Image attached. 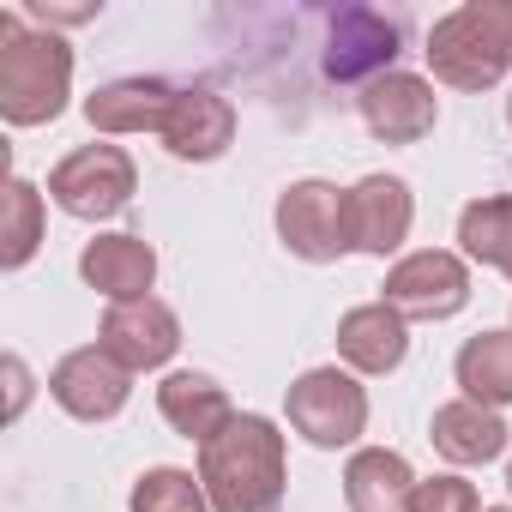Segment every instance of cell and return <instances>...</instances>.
Segmentation results:
<instances>
[{
  "mask_svg": "<svg viewBox=\"0 0 512 512\" xmlns=\"http://www.w3.org/2000/svg\"><path fill=\"white\" fill-rule=\"evenodd\" d=\"M199 482L211 512H284V434L266 416H229L223 434L199 446Z\"/></svg>",
  "mask_w": 512,
  "mask_h": 512,
  "instance_id": "obj_1",
  "label": "cell"
},
{
  "mask_svg": "<svg viewBox=\"0 0 512 512\" xmlns=\"http://www.w3.org/2000/svg\"><path fill=\"white\" fill-rule=\"evenodd\" d=\"M73 49L55 31H25L19 13H0V115L13 127H43L67 109Z\"/></svg>",
  "mask_w": 512,
  "mask_h": 512,
  "instance_id": "obj_2",
  "label": "cell"
},
{
  "mask_svg": "<svg viewBox=\"0 0 512 512\" xmlns=\"http://www.w3.org/2000/svg\"><path fill=\"white\" fill-rule=\"evenodd\" d=\"M428 67L452 91H488L512 73V0H470L428 31Z\"/></svg>",
  "mask_w": 512,
  "mask_h": 512,
  "instance_id": "obj_3",
  "label": "cell"
},
{
  "mask_svg": "<svg viewBox=\"0 0 512 512\" xmlns=\"http://www.w3.org/2000/svg\"><path fill=\"white\" fill-rule=\"evenodd\" d=\"M398 49H404V19L398 13H380V7H332L326 13V49H320L326 79L368 91L374 79L398 73L392 67Z\"/></svg>",
  "mask_w": 512,
  "mask_h": 512,
  "instance_id": "obj_4",
  "label": "cell"
},
{
  "mask_svg": "<svg viewBox=\"0 0 512 512\" xmlns=\"http://www.w3.org/2000/svg\"><path fill=\"white\" fill-rule=\"evenodd\" d=\"M133 187H139V169H133V157H127L121 145H79V151L61 157L55 175H49V199H55L67 217H85V223L115 217V211L133 199Z\"/></svg>",
  "mask_w": 512,
  "mask_h": 512,
  "instance_id": "obj_5",
  "label": "cell"
},
{
  "mask_svg": "<svg viewBox=\"0 0 512 512\" xmlns=\"http://www.w3.org/2000/svg\"><path fill=\"white\" fill-rule=\"evenodd\" d=\"M290 428L308 440V446H350L362 428H368V392L338 374V368H308L296 386H290Z\"/></svg>",
  "mask_w": 512,
  "mask_h": 512,
  "instance_id": "obj_6",
  "label": "cell"
},
{
  "mask_svg": "<svg viewBox=\"0 0 512 512\" xmlns=\"http://www.w3.org/2000/svg\"><path fill=\"white\" fill-rule=\"evenodd\" d=\"M464 302H470V272L446 247H422L386 272V308H398L404 320H452Z\"/></svg>",
  "mask_w": 512,
  "mask_h": 512,
  "instance_id": "obj_7",
  "label": "cell"
},
{
  "mask_svg": "<svg viewBox=\"0 0 512 512\" xmlns=\"http://www.w3.org/2000/svg\"><path fill=\"white\" fill-rule=\"evenodd\" d=\"M278 241L308 266H332L338 253H350L344 235V193L332 181H296L278 199Z\"/></svg>",
  "mask_w": 512,
  "mask_h": 512,
  "instance_id": "obj_8",
  "label": "cell"
},
{
  "mask_svg": "<svg viewBox=\"0 0 512 512\" xmlns=\"http://www.w3.org/2000/svg\"><path fill=\"white\" fill-rule=\"evenodd\" d=\"M97 344H103L127 374H139V368H163V362L181 350V320H175V308H169V302H157V296L109 302Z\"/></svg>",
  "mask_w": 512,
  "mask_h": 512,
  "instance_id": "obj_9",
  "label": "cell"
},
{
  "mask_svg": "<svg viewBox=\"0 0 512 512\" xmlns=\"http://www.w3.org/2000/svg\"><path fill=\"white\" fill-rule=\"evenodd\" d=\"M127 392H133V374H127L103 344L61 356L55 374H49V398H55L67 416H79V422H109V416L127 404Z\"/></svg>",
  "mask_w": 512,
  "mask_h": 512,
  "instance_id": "obj_10",
  "label": "cell"
},
{
  "mask_svg": "<svg viewBox=\"0 0 512 512\" xmlns=\"http://www.w3.org/2000/svg\"><path fill=\"white\" fill-rule=\"evenodd\" d=\"M410 217H416V199H410V187L398 175H362L344 193V235H350L356 253H392V247H404Z\"/></svg>",
  "mask_w": 512,
  "mask_h": 512,
  "instance_id": "obj_11",
  "label": "cell"
},
{
  "mask_svg": "<svg viewBox=\"0 0 512 512\" xmlns=\"http://www.w3.org/2000/svg\"><path fill=\"white\" fill-rule=\"evenodd\" d=\"M356 109H362V127H368L374 139H386V145H416V139H428V133H434V115H440L434 85L416 79V73H386V79H374V85L356 97Z\"/></svg>",
  "mask_w": 512,
  "mask_h": 512,
  "instance_id": "obj_12",
  "label": "cell"
},
{
  "mask_svg": "<svg viewBox=\"0 0 512 512\" xmlns=\"http://www.w3.org/2000/svg\"><path fill=\"white\" fill-rule=\"evenodd\" d=\"M229 139H235V103L211 85H181L175 109L163 121V145L181 163H211V157L229 151Z\"/></svg>",
  "mask_w": 512,
  "mask_h": 512,
  "instance_id": "obj_13",
  "label": "cell"
},
{
  "mask_svg": "<svg viewBox=\"0 0 512 512\" xmlns=\"http://www.w3.org/2000/svg\"><path fill=\"white\" fill-rule=\"evenodd\" d=\"M79 272H85V284L91 290H103L109 302H139V296H151V284H157V253H151V241L145 235H97L85 253H79Z\"/></svg>",
  "mask_w": 512,
  "mask_h": 512,
  "instance_id": "obj_14",
  "label": "cell"
},
{
  "mask_svg": "<svg viewBox=\"0 0 512 512\" xmlns=\"http://www.w3.org/2000/svg\"><path fill=\"white\" fill-rule=\"evenodd\" d=\"M175 91L181 85H169V79H109L103 91L85 97V121L97 133H163Z\"/></svg>",
  "mask_w": 512,
  "mask_h": 512,
  "instance_id": "obj_15",
  "label": "cell"
},
{
  "mask_svg": "<svg viewBox=\"0 0 512 512\" xmlns=\"http://www.w3.org/2000/svg\"><path fill=\"white\" fill-rule=\"evenodd\" d=\"M410 350V332H404V314L386 308V302H368V308H350L338 320V356L356 368V374H392Z\"/></svg>",
  "mask_w": 512,
  "mask_h": 512,
  "instance_id": "obj_16",
  "label": "cell"
},
{
  "mask_svg": "<svg viewBox=\"0 0 512 512\" xmlns=\"http://www.w3.org/2000/svg\"><path fill=\"white\" fill-rule=\"evenodd\" d=\"M428 440H434V452L452 458V464H488V458L506 452V422H500L488 404H476V398H452V404L434 410Z\"/></svg>",
  "mask_w": 512,
  "mask_h": 512,
  "instance_id": "obj_17",
  "label": "cell"
},
{
  "mask_svg": "<svg viewBox=\"0 0 512 512\" xmlns=\"http://www.w3.org/2000/svg\"><path fill=\"white\" fill-rule=\"evenodd\" d=\"M416 488H422L416 470L398 452H386V446H368V452H356L344 464V500H350V512H410Z\"/></svg>",
  "mask_w": 512,
  "mask_h": 512,
  "instance_id": "obj_18",
  "label": "cell"
},
{
  "mask_svg": "<svg viewBox=\"0 0 512 512\" xmlns=\"http://www.w3.org/2000/svg\"><path fill=\"white\" fill-rule=\"evenodd\" d=\"M157 410H163V422L175 428V434H187V440H211V434H223L229 428V392L211 380V374H169L163 386H157Z\"/></svg>",
  "mask_w": 512,
  "mask_h": 512,
  "instance_id": "obj_19",
  "label": "cell"
},
{
  "mask_svg": "<svg viewBox=\"0 0 512 512\" xmlns=\"http://www.w3.org/2000/svg\"><path fill=\"white\" fill-rule=\"evenodd\" d=\"M452 374H458L464 398H476V404H488V410L512 404V332H476V338L458 350Z\"/></svg>",
  "mask_w": 512,
  "mask_h": 512,
  "instance_id": "obj_20",
  "label": "cell"
},
{
  "mask_svg": "<svg viewBox=\"0 0 512 512\" xmlns=\"http://www.w3.org/2000/svg\"><path fill=\"white\" fill-rule=\"evenodd\" d=\"M458 241L470 260L494 266L512 278V193H488V199H470L458 211Z\"/></svg>",
  "mask_w": 512,
  "mask_h": 512,
  "instance_id": "obj_21",
  "label": "cell"
},
{
  "mask_svg": "<svg viewBox=\"0 0 512 512\" xmlns=\"http://www.w3.org/2000/svg\"><path fill=\"white\" fill-rule=\"evenodd\" d=\"M37 241H43V193L25 175H13L7 181V199H0V266L19 272L31 253H37Z\"/></svg>",
  "mask_w": 512,
  "mask_h": 512,
  "instance_id": "obj_22",
  "label": "cell"
},
{
  "mask_svg": "<svg viewBox=\"0 0 512 512\" xmlns=\"http://www.w3.org/2000/svg\"><path fill=\"white\" fill-rule=\"evenodd\" d=\"M133 512H211V494L193 470L157 464L133 482Z\"/></svg>",
  "mask_w": 512,
  "mask_h": 512,
  "instance_id": "obj_23",
  "label": "cell"
},
{
  "mask_svg": "<svg viewBox=\"0 0 512 512\" xmlns=\"http://www.w3.org/2000/svg\"><path fill=\"white\" fill-rule=\"evenodd\" d=\"M410 512H482V500H476V488L464 476H434V482L416 488Z\"/></svg>",
  "mask_w": 512,
  "mask_h": 512,
  "instance_id": "obj_24",
  "label": "cell"
},
{
  "mask_svg": "<svg viewBox=\"0 0 512 512\" xmlns=\"http://www.w3.org/2000/svg\"><path fill=\"white\" fill-rule=\"evenodd\" d=\"M31 13L49 19V25H85V19H97V7H49V0H31Z\"/></svg>",
  "mask_w": 512,
  "mask_h": 512,
  "instance_id": "obj_25",
  "label": "cell"
},
{
  "mask_svg": "<svg viewBox=\"0 0 512 512\" xmlns=\"http://www.w3.org/2000/svg\"><path fill=\"white\" fill-rule=\"evenodd\" d=\"M7 380H13V410H19V404H25V362H19V356L7 362Z\"/></svg>",
  "mask_w": 512,
  "mask_h": 512,
  "instance_id": "obj_26",
  "label": "cell"
},
{
  "mask_svg": "<svg viewBox=\"0 0 512 512\" xmlns=\"http://www.w3.org/2000/svg\"><path fill=\"white\" fill-rule=\"evenodd\" d=\"M506 121H512V97H506Z\"/></svg>",
  "mask_w": 512,
  "mask_h": 512,
  "instance_id": "obj_27",
  "label": "cell"
},
{
  "mask_svg": "<svg viewBox=\"0 0 512 512\" xmlns=\"http://www.w3.org/2000/svg\"><path fill=\"white\" fill-rule=\"evenodd\" d=\"M506 488H512V464H506Z\"/></svg>",
  "mask_w": 512,
  "mask_h": 512,
  "instance_id": "obj_28",
  "label": "cell"
},
{
  "mask_svg": "<svg viewBox=\"0 0 512 512\" xmlns=\"http://www.w3.org/2000/svg\"><path fill=\"white\" fill-rule=\"evenodd\" d=\"M488 512H506V506H488Z\"/></svg>",
  "mask_w": 512,
  "mask_h": 512,
  "instance_id": "obj_29",
  "label": "cell"
}]
</instances>
